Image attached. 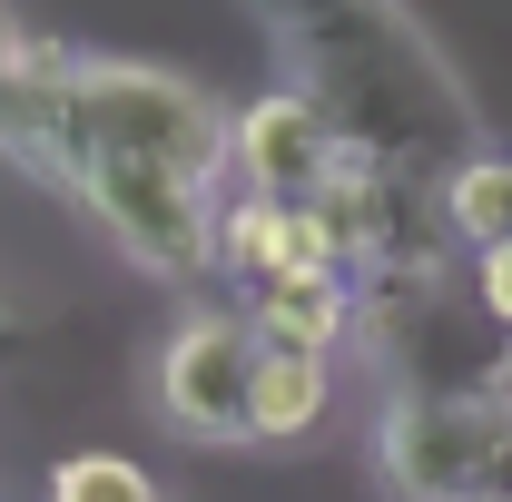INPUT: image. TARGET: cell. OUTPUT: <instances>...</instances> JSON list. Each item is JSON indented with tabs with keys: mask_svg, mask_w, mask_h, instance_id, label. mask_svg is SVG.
<instances>
[{
	"mask_svg": "<svg viewBox=\"0 0 512 502\" xmlns=\"http://www.w3.org/2000/svg\"><path fill=\"white\" fill-rule=\"evenodd\" d=\"M50 502H168V493H158V473H148L138 453L89 443V453H60V463H50Z\"/></svg>",
	"mask_w": 512,
	"mask_h": 502,
	"instance_id": "12",
	"label": "cell"
},
{
	"mask_svg": "<svg viewBox=\"0 0 512 502\" xmlns=\"http://www.w3.org/2000/svg\"><path fill=\"white\" fill-rule=\"evenodd\" d=\"M0 158H20L30 178H50V138H40V40L0 20Z\"/></svg>",
	"mask_w": 512,
	"mask_h": 502,
	"instance_id": "10",
	"label": "cell"
},
{
	"mask_svg": "<svg viewBox=\"0 0 512 502\" xmlns=\"http://www.w3.org/2000/svg\"><path fill=\"white\" fill-rule=\"evenodd\" d=\"M463 296L483 306V325H493V335H512V237L473 247V266H463Z\"/></svg>",
	"mask_w": 512,
	"mask_h": 502,
	"instance_id": "13",
	"label": "cell"
},
{
	"mask_svg": "<svg viewBox=\"0 0 512 502\" xmlns=\"http://www.w3.org/2000/svg\"><path fill=\"white\" fill-rule=\"evenodd\" d=\"M237 10L266 30V50L286 69L276 89L316 99L345 148L414 168V178H444L463 148H483V109L453 50L404 0H237Z\"/></svg>",
	"mask_w": 512,
	"mask_h": 502,
	"instance_id": "1",
	"label": "cell"
},
{
	"mask_svg": "<svg viewBox=\"0 0 512 502\" xmlns=\"http://www.w3.org/2000/svg\"><path fill=\"white\" fill-rule=\"evenodd\" d=\"M335 158H345V138L296 89H256L247 109L227 119V188L237 197H276V207L286 197H316Z\"/></svg>",
	"mask_w": 512,
	"mask_h": 502,
	"instance_id": "6",
	"label": "cell"
},
{
	"mask_svg": "<svg viewBox=\"0 0 512 502\" xmlns=\"http://www.w3.org/2000/svg\"><path fill=\"white\" fill-rule=\"evenodd\" d=\"M247 365H256L247 315L237 306H188L168 325L158 365H148V394H158V414L188 443H247Z\"/></svg>",
	"mask_w": 512,
	"mask_h": 502,
	"instance_id": "5",
	"label": "cell"
},
{
	"mask_svg": "<svg viewBox=\"0 0 512 502\" xmlns=\"http://www.w3.org/2000/svg\"><path fill=\"white\" fill-rule=\"evenodd\" d=\"M493 502H512V493H493Z\"/></svg>",
	"mask_w": 512,
	"mask_h": 502,
	"instance_id": "14",
	"label": "cell"
},
{
	"mask_svg": "<svg viewBox=\"0 0 512 502\" xmlns=\"http://www.w3.org/2000/svg\"><path fill=\"white\" fill-rule=\"evenodd\" d=\"M217 276H237V286L286 276V207L276 197H227L217 207Z\"/></svg>",
	"mask_w": 512,
	"mask_h": 502,
	"instance_id": "11",
	"label": "cell"
},
{
	"mask_svg": "<svg viewBox=\"0 0 512 502\" xmlns=\"http://www.w3.org/2000/svg\"><path fill=\"white\" fill-rule=\"evenodd\" d=\"M69 197L99 217V237L158 276V286H197L217 276V207H227V178H197V168H168V158H119V148H79L69 158Z\"/></svg>",
	"mask_w": 512,
	"mask_h": 502,
	"instance_id": "2",
	"label": "cell"
},
{
	"mask_svg": "<svg viewBox=\"0 0 512 502\" xmlns=\"http://www.w3.org/2000/svg\"><path fill=\"white\" fill-rule=\"evenodd\" d=\"M503 158H512V148H503Z\"/></svg>",
	"mask_w": 512,
	"mask_h": 502,
	"instance_id": "15",
	"label": "cell"
},
{
	"mask_svg": "<svg viewBox=\"0 0 512 502\" xmlns=\"http://www.w3.org/2000/svg\"><path fill=\"white\" fill-rule=\"evenodd\" d=\"M355 345L384 365L394 394H473V384H512V335L483 325L463 286H375L355 296Z\"/></svg>",
	"mask_w": 512,
	"mask_h": 502,
	"instance_id": "4",
	"label": "cell"
},
{
	"mask_svg": "<svg viewBox=\"0 0 512 502\" xmlns=\"http://www.w3.org/2000/svg\"><path fill=\"white\" fill-rule=\"evenodd\" d=\"M375 473L404 502H493V493H512V384L384 394Z\"/></svg>",
	"mask_w": 512,
	"mask_h": 502,
	"instance_id": "3",
	"label": "cell"
},
{
	"mask_svg": "<svg viewBox=\"0 0 512 502\" xmlns=\"http://www.w3.org/2000/svg\"><path fill=\"white\" fill-rule=\"evenodd\" d=\"M247 335L256 345H286V355H345L355 345V276H335V266H286V276H266L247 286Z\"/></svg>",
	"mask_w": 512,
	"mask_h": 502,
	"instance_id": "7",
	"label": "cell"
},
{
	"mask_svg": "<svg viewBox=\"0 0 512 502\" xmlns=\"http://www.w3.org/2000/svg\"><path fill=\"white\" fill-rule=\"evenodd\" d=\"M444 217H453V247H493V237H512V158L503 148H463L444 168Z\"/></svg>",
	"mask_w": 512,
	"mask_h": 502,
	"instance_id": "9",
	"label": "cell"
},
{
	"mask_svg": "<svg viewBox=\"0 0 512 502\" xmlns=\"http://www.w3.org/2000/svg\"><path fill=\"white\" fill-rule=\"evenodd\" d=\"M325 414H335V355H286V345H256V365H247V443H256V453L316 443Z\"/></svg>",
	"mask_w": 512,
	"mask_h": 502,
	"instance_id": "8",
	"label": "cell"
}]
</instances>
